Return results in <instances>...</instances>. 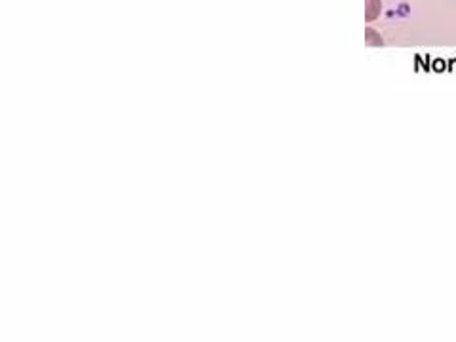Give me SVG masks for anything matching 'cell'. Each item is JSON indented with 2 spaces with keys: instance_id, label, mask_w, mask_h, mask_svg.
Segmentation results:
<instances>
[{
  "instance_id": "obj_1",
  "label": "cell",
  "mask_w": 456,
  "mask_h": 342,
  "mask_svg": "<svg viewBox=\"0 0 456 342\" xmlns=\"http://www.w3.org/2000/svg\"><path fill=\"white\" fill-rule=\"evenodd\" d=\"M380 13V0H367V13H365V20L367 21H373L379 18Z\"/></svg>"
},
{
  "instance_id": "obj_2",
  "label": "cell",
  "mask_w": 456,
  "mask_h": 342,
  "mask_svg": "<svg viewBox=\"0 0 456 342\" xmlns=\"http://www.w3.org/2000/svg\"><path fill=\"white\" fill-rule=\"evenodd\" d=\"M367 42L369 45H375V46H382V38L375 35L373 28H367Z\"/></svg>"
}]
</instances>
